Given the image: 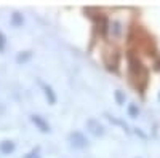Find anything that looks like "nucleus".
<instances>
[{
  "label": "nucleus",
  "instance_id": "1",
  "mask_svg": "<svg viewBox=\"0 0 160 158\" xmlns=\"http://www.w3.org/2000/svg\"><path fill=\"white\" fill-rule=\"evenodd\" d=\"M69 139L72 141V146H74V147H78V149L87 147V144H88L87 137H85L82 133H78V131H74V133H71Z\"/></svg>",
  "mask_w": 160,
  "mask_h": 158
},
{
  "label": "nucleus",
  "instance_id": "2",
  "mask_svg": "<svg viewBox=\"0 0 160 158\" xmlns=\"http://www.w3.org/2000/svg\"><path fill=\"white\" fill-rule=\"evenodd\" d=\"M87 126H88L91 134H95V136H102L104 134V126L98 120H95V118H90V120L87 122Z\"/></svg>",
  "mask_w": 160,
  "mask_h": 158
},
{
  "label": "nucleus",
  "instance_id": "3",
  "mask_svg": "<svg viewBox=\"0 0 160 158\" xmlns=\"http://www.w3.org/2000/svg\"><path fill=\"white\" fill-rule=\"evenodd\" d=\"M32 122L38 126V129L40 131H43V133H48L50 131V126H48V123L43 120L42 117H38V115H32Z\"/></svg>",
  "mask_w": 160,
  "mask_h": 158
},
{
  "label": "nucleus",
  "instance_id": "4",
  "mask_svg": "<svg viewBox=\"0 0 160 158\" xmlns=\"http://www.w3.org/2000/svg\"><path fill=\"white\" fill-rule=\"evenodd\" d=\"M42 88H43V93H45L48 102H50V104H55V102H56V94L53 93V89H51L48 85H42Z\"/></svg>",
  "mask_w": 160,
  "mask_h": 158
},
{
  "label": "nucleus",
  "instance_id": "5",
  "mask_svg": "<svg viewBox=\"0 0 160 158\" xmlns=\"http://www.w3.org/2000/svg\"><path fill=\"white\" fill-rule=\"evenodd\" d=\"M0 150H2L3 153H10L15 150V144L10 142V141H3L2 144H0Z\"/></svg>",
  "mask_w": 160,
  "mask_h": 158
},
{
  "label": "nucleus",
  "instance_id": "6",
  "mask_svg": "<svg viewBox=\"0 0 160 158\" xmlns=\"http://www.w3.org/2000/svg\"><path fill=\"white\" fill-rule=\"evenodd\" d=\"M127 110H128V115H130L131 118H136V117L139 115V107H138L136 104H130Z\"/></svg>",
  "mask_w": 160,
  "mask_h": 158
},
{
  "label": "nucleus",
  "instance_id": "7",
  "mask_svg": "<svg viewBox=\"0 0 160 158\" xmlns=\"http://www.w3.org/2000/svg\"><path fill=\"white\" fill-rule=\"evenodd\" d=\"M11 22L15 24V26H21L24 22V19H22V16L19 15V13H15V15L11 16Z\"/></svg>",
  "mask_w": 160,
  "mask_h": 158
},
{
  "label": "nucleus",
  "instance_id": "8",
  "mask_svg": "<svg viewBox=\"0 0 160 158\" xmlns=\"http://www.w3.org/2000/svg\"><path fill=\"white\" fill-rule=\"evenodd\" d=\"M115 101L118 105H123L125 104V94L122 93V91H115Z\"/></svg>",
  "mask_w": 160,
  "mask_h": 158
},
{
  "label": "nucleus",
  "instance_id": "9",
  "mask_svg": "<svg viewBox=\"0 0 160 158\" xmlns=\"http://www.w3.org/2000/svg\"><path fill=\"white\" fill-rule=\"evenodd\" d=\"M29 58H31V53L26 51L24 55H19V56H18V62H24V61H28Z\"/></svg>",
  "mask_w": 160,
  "mask_h": 158
}]
</instances>
